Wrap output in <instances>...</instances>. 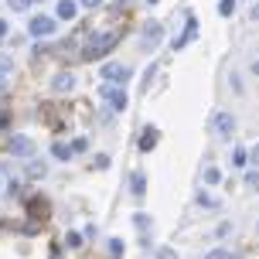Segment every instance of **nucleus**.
<instances>
[{"label":"nucleus","instance_id":"nucleus-1","mask_svg":"<svg viewBox=\"0 0 259 259\" xmlns=\"http://www.w3.org/2000/svg\"><path fill=\"white\" fill-rule=\"evenodd\" d=\"M113 48H116V34H96V38L82 48V58H85V62H96V58L109 55Z\"/></svg>","mask_w":259,"mask_h":259},{"label":"nucleus","instance_id":"nucleus-2","mask_svg":"<svg viewBox=\"0 0 259 259\" xmlns=\"http://www.w3.org/2000/svg\"><path fill=\"white\" fill-rule=\"evenodd\" d=\"M160 38H164V24H160V21H147V24H143L140 48L143 52H154L157 45H160Z\"/></svg>","mask_w":259,"mask_h":259},{"label":"nucleus","instance_id":"nucleus-3","mask_svg":"<svg viewBox=\"0 0 259 259\" xmlns=\"http://www.w3.org/2000/svg\"><path fill=\"white\" fill-rule=\"evenodd\" d=\"M55 27H58V21H55V17L38 14V17H31L27 31H31V38H48V34H55Z\"/></svg>","mask_w":259,"mask_h":259},{"label":"nucleus","instance_id":"nucleus-4","mask_svg":"<svg viewBox=\"0 0 259 259\" xmlns=\"http://www.w3.org/2000/svg\"><path fill=\"white\" fill-rule=\"evenodd\" d=\"M7 150H11L14 157H34V140H31V137H24V133H17V137H11Z\"/></svg>","mask_w":259,"mask_h":259},{"label":"nucleus","instance_id":"nucleus-5","mask_svg":"<svg viewBox=\"0 0 259 259\" xmlns=\"http://www.w3.org/2000/svg\"><path fill=\"white\" fill-rule=\"evenodd\" d=\"M130 75H133V72H130L126 65H113V62H109V65L103 68V78H106V82H116V85L130 82Z\"/></svg>","mask_w":259,"mask_h":259},{"label":"nucleus","instance_id":"nucleus-6","mask_svg":"<svg viewBox=\"0 0 259 259\" xmlns=\"http://www.w3.org/2000/svg\"><path fill=\"white\" fill-rule=\"evenodd\" d=\"M215 133H219L222 140H229L235 133V119H232V113H219L215 116Z\"/></svg>","mask_w":259,"mask_h":259},{"label":"nucleus","instance_id":"nucleus-7","mask_svg":"<svg viewBox=\"0 0 259 259\" xmlns=\"http://www.w3.org/2000/svg\"><path fill=\"white\" fill-rule=\"evenodd\" d=\"M103 96H106V103L113 106L116 113L123 109V106H126V92L119 89V85H106V89H103Z\"/></svg>","mask_w":259,"mask_h":259},{"label":"nucleus","instance_id":"nucleus-8","mask_svg":"<svg viewBox=\"0 0 259 259\" xmlns=\"http://www.w3.org/2000/svg\"><path fill=\"white\" fill-rule=\"evenodd\" d=\"M194 34H198V21H194V17H188V24H184V31H181V34H178L174 41H170V45H174V52H178V48H184V45H188V41H191Z\"/></svg>","mask_w":259,"mask_h":259},{"label":"nucleus","instance_id":"nucleus-9","mask_svg":"<svg viewBox=\"0 0 259 259\" xmlns=\"http://www.w3.org/2000/svg\"><path fill=\"white\" fill-rule=\"evenodd\" d=\"M48 211H52V208H48V201H45V198H31V201H27V215H34L38 222L48 219Z\"/></svg>","mask_w":259,"mask_h":259},{"label":"nucleus","instance_id":"nucleus-10","mask_svg":"<svg viewBox=\"0 0 259 259\" xmlns=\"http://www.w3.org/2000/svg\"><path fill=\"white\" fill-rule=\"evenodd\" d=\"M157 140H160V133H157L154 126H147V130L140 133V150H143V154H147V150H154Z\"/></svg>","mask_w":259,"mask_h":259},{"label":"nucleus","instance_id":"nucleus-11","mask_svg":"<svg viewBox=\"0 0 259 259\" xmlns=\"http://www.w3.org/2000/svg\"><path fill=\"white\" fill-rule=\"evenodd\" d=\"M58 17H62V21H72V17H75V0H58Z\"/></svg>","mask_w":259,"mask_h":259},{"label":"nucleus","instance_id":"nucleus-12","mask_svg":"<svg viewBox=\"0 0 259 259\" xmlns=\"http://www.w3.org/2000/svg\"><path fill=\"white\" fill-rule=\"evenodd\" d=\"M130 188H133L137 198H143V191H147V174H130Z\"/></svg>","mask_w":259,"mask_h":259},{"label":"nucleus","instance_id":"nucleus-13","mask_svg":"<svg viewBox=\"0 0 259 259\" xmlns=\"http://www.w3.org/2000/svg\"><path fill=\"white\" fill-rule=\"evenodd\" d=\"M72 82H75V78L68 75V72H62V75H55L52 85H55V92H68V89H72Z\"/></svg>","mask_w":259,"mask_h":259},{"label":"nucleus","instance_id":"nucleus-14","mask_svg":"<svg viewBox=\"0 0 259 259\" xmlns=\"http://www.w3.org/2000/svg\"><path fill=\"white\" fill-rule=\"evenodd\" d=\"M31 174H34V178H45V164H41V160H31V164H27V178H31Z\"/></svg>","mask_w":259,"mask_h":259},{"label":"nucleus","instance_id":"nucleus-15","mask_svg":"<svg viewBox=\"0 0 259 259\" xmlns=\"http://www.w3.org/2000/svg\"><path fill=\"white\" fill-rule=\"evenodd\" d=\"M55 157H58V160H68V157H72V147H65V143H55V150H52Z\"/></svg>","mask_w":259,"mask_h":259},{"label":"nucleus","instance_id":"nucleus-16","mask_svg":"<svg viewBox=\"0 0 259 259\" xmlns=\"http://www.w3.org/2000/svg\"><path fill=\"white\" fill-rule=\"evenodd\" d=\"M7 72H11V58H0V89L7 85Z\"/></svg>","mask_w":259,"mask_h":259},{"label":"nucleus","instance_id":"nucleus-17","mask_svg":"<svg viewBox=\"0 0 259 259\" xmlns=\"http://www.w3.org/2000/svg\"><path fill=\"white\" fill-rule=\"evenodd\" d=\"M198 205H201V208H215V205H219V201H215V198H211V194L198 191Z\"/></svg>","mask_w":259,"mask_h":259},{"label":"nucleus","instance_id":"nucleus-18","mask_svg":"<svg viewBox=\"0 0 259 259\" xmlns=\"http://www.w3.org/2000/svg\"><path fill=\"white\" fill-rule=\"evenodd\" d=\"M133 225H137V229H140V232H147V229H150V219H147V215H140V211H137V215H133Z\"/></svg>","mask_w":259,"mask_h":259},{"label":"nucleus","instance_id":"nucleus-19","mask_svg":"<svg viewBox=\"0 0 259 259\" xmlns=\"http://www.w3.org/2000/svg\"><path fill=\"white\" fill-rule=\"evenodd\" d=\"M205 181H208V184H219V181H222V170H219V167H208V170H205Z\"/></svg>","mask_w":259,"mask_h":259},{"label":"nucleus","instance_id":"nucleus-20","mask_svg":"<svg viewBox=\"0 0 259 259\" xmlns=\"http://www.w3.org/2000/svg\"><path fill=\"white\" fill-rule=\"evenodd\" d=\"M232 11H235V0H222V4H219V14H222V17H229Z\"/></svg>","mask_w":259,"mask_h":259},{"label":"nucleus","instance_id":"nucleus-21","mask_svg":"<svg viewBox=\"0 0 259 259\" xmlns=\"http://www.w3.org/2000/svg\"><path fill=\"white\" fill-rule=\"evenodd\" d=\"M246 184L252 188V191H259V170H249V174H246Z\"/></svg>","mask_w":259,"mask_h":259},{"label":"nucleus","instance_id":"nucleus-22","mask_svg":"<svg viewBox=\"0 0 259 259\" xmlns=\"http://www.w3.org/2000/svg\"><path fill=\"white\" fill-rule=\"evenodd\" d=\"M34 0H11V11H27Z\"/></svg>","mask_w":259,"mask_h":259},{"label":"nucleus","instance_id":"nucleus-23","mask_svg":"<svg viewBox=\"0 0 259 259\" xmlns=\"http://www.w3.org/2000/svg\"><path fill=\"white\" fill-rule=\"evenodd\" d=\"M232 164H235V167H242V164H246V150H235V154H232Z\"/></svg>","mask_w":259,"mask_h":259},{"label":"nucleus","instance_id":"nucleus-24","mask_svg":"<svg viewBox=\"0 0 259 259\" xmlns=\"http://www.w3.org/2000/svg\"><path fill=\"white\" fill-rule=\"evenodd\" d=\"M109 252H113V256H123V242L113 239V242H109Z\"/></svg>","mask_w":259,"mask_h":259},{"label":"nucleus","instance_id":"nucleus-25","mask_svg":"<svg viewBox=\"0 0 259 259\" xmlns=\"http://www.w3.org/2000/svg\"><path fill=\"white\" fill-rule=\"evenodd\" d=\"M157 259H178L174 249H157Z\"/></svg>","mask_w":259,"mask_h":259},{"label":"nucleus","instance_id":"nucleus-26","mask_svg":"<svg viewBox=\"0 0 259 259\" xmlns=\"http://www.w3.org/2000/svg\"><path fill=\"white\" fill-rule=\"evenodd\" d=\"M229 232H232V225H229V222H222L219 229H215V235H219V239H222V235H229Z\"/></svg>","mask_w":259,"mask_h":259},{"label":"nucleus","instance_id":"nucleus-27","mask_svg":"<svg viewBox=\"0 0 259 259\" xmlns=\"http://www.w3.org/2000/svg\"><path fill=\"white\" fill-rule=\"evenodd\" d=\"M75 150H89V140H75L72 143V154H75Z\"/></svg>","mask_w":259,"mask_h":259},{"label":"nucleus","instance_id":"nucleus-28","mask_svg":"<svg viewBox=\"0 0 259 259\" xmlns=\"http://www.w3.org/2000/svg\"><path fill=\"white\" fill-rule=\"evenodd\" d=\"M249 160H252V164H259V143L252 147V150H249Z\"/></svg>","mask_w":259,"mask_h":259},{"label":"nucleus","instance_id":"nucleus-29","mask_svg":"<svg viewBox=\"0 0 259 259\" xmlns=\"http://www.w3.org/2000/svg\"><path fill=\"white\" fill-rule=\"evenodd\" d=\"M208 259H232V256H225L222 249H215V252H208Z\"/></svg>","mask_w":259,"mask_h":259},{"label":"nucleus","instance_id":"nucleus-30","mask_svg":"<svg viewBox=\"0 0 259 259\" xmlns=\"http://www.w3.org/2000/svg\"><path fill=\"white\" fill-rule=\"evenodd\" d=\"M78 4H82V7H99L103 0H78Z\"/></svg>","mask_w":259,"mask_h":259},{"label":"nucleus","instance_id":"nucleus-31","mask_svg":"<svg viewBox=\"0 0 259 259\" xmlns=\"http://www.w3.org/2000/svg\"><path fill=\"white\" fill-rule=\"evenodd\" d=\"M249 17H252V21H259V4L252 7V14H249Z\"/></svg>","mask_w":259,"mask_h":259},{"label":"nucleus","instance_id":"nucleus-32","mask_svg":"<svg viewBox=\"0 0 259 259\" xmlns=\"http://www.w3.org/2000/svg\"><path fill=\"white\" fill-rule=\"evenodd\" d=\"M4 34H7V21H0V38H4Z\"/></svg>","mask_w":259,"mask_h":259},{"label":"nucleus","instance_id":"nucleus-33","mask_svg":"<svg viewBox=\"0 0 259 259\" xmlns=\"http://www.w3.org/2000/svg\"><path fill=\"white\" fill-rule=\"evenodd\" d=\"M0 126H7V113H0Z\"/></svg>","mask_w":259,"mask_h":259},{"label":"nucleus","instance_id":"nucleus-34","mask_svg":"<svg viewBox=\"0 0 259 259\" xmlns=\"http://www.w3.org/2000/svg\"><path fill=\"white\" fill-rule=\"evenodd\" d=\"M252 75H259V62H256V65H252Z\"/></svg>","mask_w":259,"mask_h":259},{"label":"nucleus","instance_id":"nucleus-35","mask_svg":"<svg viewBox=\"0 0 259 259\" xmlns=\"http://www.w3.org/2000/svg\"><path fill=\"white\" fill-rule=\"evenodd\" d=\"M116 4H119V7H126V4H130V0H116Z\"/></svg>","mask_w":259,"mask_h":259},{"label":"nucleus","instance_id":"nucleus-36","mask_svg":"<svg viewBox=\"0 0 259 259\" xmlns=\"http://www.w3.org/2000/svg\"><path fill=\"white\" fill-rule=\"evenodd\" d=\"M147 4H157V0H147Z\"/></svg>","mask_w":259,"mask_h":259},{"label":"nucleus","instance_id":"nucleus-37","mask_svg":"<svg viewBox=\"0 0 259 259\" xmlns=\"http://www.w3.org/2000/svg\"><path fill=\"white\" fill-rule=\"evenodd\" d=\"M34 4H38V0H34Z\"/></svg>","mask_w":259,"mask_h":259},{"label":"nucleus","instance_id":"nucleus-38","mask_svg":"<svg viewBox=\"0 0 259 259\" xmlns=\"http://www.w3.org/2000/svg\"><path fill=\"white\" fill-rule=\"evenodd\" d=\"M256 229H259V225H256Z\"/></svg>","mask_w":259,"mask_h":259}]
</instances>
